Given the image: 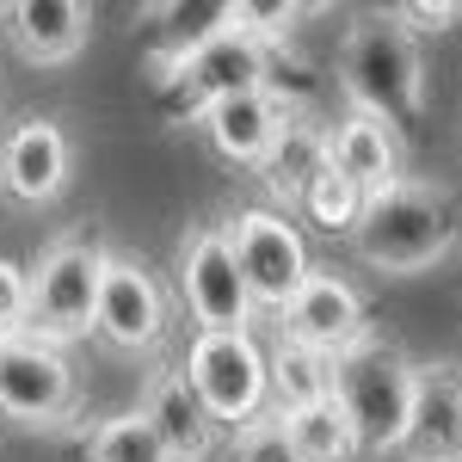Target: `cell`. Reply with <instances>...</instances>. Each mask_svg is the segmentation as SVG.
<instances>
[{
    "label": "cell",
    "instance_id": "cell-5",
    "mask_svg": "<svg viewBox=\"0 0 462 462\" xmlns=\"http://www.w3.org/2000/svg\"><path fill=\"white\" fill-rule=\"evenodd\" d=\"M185 376L216 413V426H253L272 413V352L253 333H198L185 352Z\"/></svg>",
    "mask_w": 462,
    "mask_h": 462
},
{
    "label": "cell",
    "instance_id": "cell-23",
    "mask_svg": "<svg viewBox=\"0 0 462 462\" xmlns=\"http://www.w3.org/2000/svg\"><path fill=\"white\" fill-rule=\"evenodd\" d=\"M235 462H302V450L290 444L284 413H265V420L235 431Z\"/></svg>",
    "mask_w": 462,
    "mask_h": 462
},
{
    "label": "cell",
    "instance_id": "cell-15",
    "mask_svg": "<svg viewBox=\"0 0 462 462\" xmlns=\"http://www.w3.org/2000/svg\"><path fill=\"white\" fill-rule=\"evenodd\" d=\"M143 413L154 420V431H161V444L173 450V462H210L216 444H222V426H216V413L204 407V394L191 389L185 370H161V376L148 383Z\"/></svg>",
    "mask_w": 462,
    "mask_h": 462
},
{
    "label": "cell",
    "instance_id": "cell-13",
    "mask_svg": "<svg viewBox=\"0 0 462 462\" xmlns=\"http://www.w3.org/2000/svg\"><path fill=\"white\" fill-rule=\"evenodd\" d=\"M69 136H62V124H50V117H25V124H13L6 130V143H0V191L13 198V204H50L62 185H69Z\"/></svg>",
    "mask_w": 462,
    "mask_h": 462
},
{
    "label": "cell",
    "instance_id": "cell-8",
    "mask_svg": "<svg viewBox=\"0 0 462 462\" xmlns=\"http://www.w3.org/2000/svg\"><path fill=\"white\" fill-rule=\"evenodd\" d=\"M173 74L191 87L198 106L235 99V93H272V43H259L253 32H241V25L222 13L216 32H204L198 43L179 50Z\"/></svg>",
    "mask_w": 462,
    "mask_h": 462
},
{
    "label": "cell",
    "instance_id": "cell-11",
    "mask_svg": "<svg viewBox=\"0 0 462 462\" xmlns=\"http://www.w3.org/2000/svg\"><path fill=\"white\" fill-rule=\"evenodd\" d=\"M284 339L290 346H309V352H327V357H346L352 346L370 339V327H364V296H357L339 272L315 265L309 284L296 290L290 309H284Z\"/></svg>",
    "mask_w": 462,
    "mask_h": 462
},
{
    "label": "cell",
    "instance_id": "cell-3",
    "mask_svg": "<svg viewBox=\"0 0 462 462\" xmlns=\"http://www.w3.org/2000/svg\"><path fill=\"white\" fill-rule=\"evenodd\" d=\"M339 87L352 111H370L383 124H413L426 111V62L413 50V32L394 25V13L352 25L339 50Z\"/></svg>",
    "mask_w": 462,
    "mask_h": 462
},
{
    "label": "cell",
    "instance_id": "cell-20",
    "mask_svg": "<svg viewBox=\"0 0 462 462\" xmlns=\"http://www.w3.org/2000/svg\"><path fill=\"white\" fill-rule=\"evenodd\" d=\"M284 426H290V444L302 450V462H346L357 450V431L346 420V407H339V394L284 413Z\"/></svg>",
    "mask_w": 462,
    "mask_h": 462
},
{
    "label": "cell",
    "instance_id": "cell-16",
    "mask_svg": "<svg viewBox=\"0 0 462 462\" xmlns=\"http://www.w3.org/2000/svg\"><path fill=\"white\" fill-rule=\"evenodd\" d=\"M327 167H339V173L364 185V191H383L401 179V136H394V124L383 117H370V111H346L333 130H327Z\"/></svg>",
    "mask_w": 462,
    "mask_h": 462
},
{
    "label": "cell",
    "instance_id": "cell-19",
    "mask_svg": "<svg viewBox=\"0 0 462 462\" xmlns=\"http://www.w3.org/2000/svg\"><path fill=\"white\" fill-rule=\"evenodd\" d=\"M327 394H333V357L278 339L272 346V407L278 413H296V407H315Z\"/></svg>",
    "mask_w": 462,
    "mask_h": 462
},
{
    "label": "cell",
    "instance_id": "cell-12",
    "mask_svg": "<svg viewBox=\"0 0 462 462\" xmlns=\"http://www.w3.org/2000/svg\"><path fill=\"white\" fill-rule=\"evenodd\" d=\"M296 111L278 99V93H235V99H216V106H198V130L204 143L235 161V167H265V154L278 148V136L290 130Z\"/></svg>",
    "mask_w": 462,
    "mask_h": 462
},
{
    "label": "cell",
    "instance_id": "cell-2",
    "mask_svg": "<svg viewBox=\"0 0 462 462\" xmlns=\"http://www.w3.org/2000/svg\"><path fill=\"white\" fill-rule=\"evenodd\" d=\"M420 370L426 364H413L389 339H364L346 357H333V394L357 431V450H370V457L407 450L413 407H420Z\"/></svg>",
    "mask_w": 462,
    "mask_h": 462
},
{
    "label": "cell",
    "instance_id": "cell-18",
    "mask_svg": "<svg viewBox=\"0 0 462 462\" xmlns=\"http://www.w3.org/2000/svg\"><path fill=\"white\" fill-rule=\"evenodd\" d=\"M320 167H327V130L290 117V130L278 136V148L265 154L259 173H265V185H272V198H284V210H296V204L309 198V185H315Z\"/></svg>",
    "mask_w": 462,
    "mask_h": 462
},
{
    "label": "cell",
    "instance_id": "cell-9",
    "mask_svg": "<svg viewBox=\"0 0 462 462\" xmlns=\"http://www.w3.org/2000/svg\"><path fill=\"white\" fill-rule=\"evenodd\" d=\"M74 407V364L32 333L0 339V420L13 426H56Z\"/></svg>",
    "mask_w": 462,
    "mask_h": 462
},
{
    "label": "cell",
    "instance_id": "cell-17",
    "mask_svg": "<svg viewBox=\"0 0 462 462\" xmlns=\"http://www.w3.org/2000/svg\"><path fill=\"white\" fill-rule=\"evenodd\" d=\"M413 462H462V376L457 364H426L420 370V407L407 431Z\"/></svg>",
    "mask_w": 462,
    "mask_h": 462
},
{
    "label": "cell",
    "instance_id": "cell-22",
    "mask_svg": "<svg viewBox=\"0 0 462 462\" xmlns=\"http://www.w3.org/2000/svg\"><path fill=\"white\" fill-rule=\"evenodd\" d=\"M364 185H352V179L339 173V167H320L315 185H309V198L296 204V210L309 216V222H320L327 235H352L357 228V216H364Z\"/></svg>",
    "mask_w": 462,
    "mask_h": 462
},
{
    "label": "cell",
    "instance_id": "cell-4",
    "mask_svg": "<svg viewBox=\"0 0 462 462\" xmlns=\"http://www.w3.org/2000/svg\"><path fill=\"white\" fill-rule=\"evenodd\" d=\"M99 284H106V247L93 241H56L32 265V339L74 346L99 333Z\"/></svg>",
    "mask_w": 462,
    "mask_h": 462
},
{
    "label": "cell",
    "instance_id": "cell-25",
    "mask_svg": "<svg viewBox=\"0 0 462 462\" xmlns=\"http://www.w3.org/2000/svg\"><path fill=\"white\" fill-rule=\"evenodd\" d=\"M228 19H235L241 32H253L259 43H278L302 13H296V6H253V0H241V6H228Z\"/></svg>",
    "mask_w": 462,
    "mask_h": 462
},
{
    "label": "cell",
    "instance_id": "cell-6",
    "mask_svg": "<svg viewBox=\"0 0 462 462\" xmlns=\"http://www.w3.org/2000/svg\"><path fill=\"white\" fill-rule=\"evenodd\" d=\"M222 235H228V247H235V265H241V278H247L253 302L272 309V315H284L290 296L309 284V272H315L296 216L272 210V204H247V210H235L222 222Z\"/></svg>",
    "mask_w": 462,
    "mask_h": 462
},
{
    "label": "cell",
    "instance_id": "cell-21",
    "mask_svg": "<svg viewBox=\"0 0 462 462\" xmlns=\"http://www.w3.org/2000/svg\"><path fill=\"white\" fill-rule=\"evenodd\" d=\"M87 462H173V450L161 444V431H154V420H148L143 407H130V413L93 426Z\"/></svg>",
    "mask_w": 462,
    "mask_h": 462
},
{
    "label": "cell",
    "instance_id": "cell-26",
    "mask_svg": "<svg viewBox=\"0 0 462 462\" xmlns=\"http://www.w3.org/2000/svg\"><path fill=\"white\" fill-rule=\"evenodd\" d=\"M462 19V0H401L394 6V25L407 32H450Z\"/></svg>",
    "mask_w": 462,
    "mask_h": 462
},
{
    "label": "cell",
    "instance_id": "cell-10",
    "mask_svg": "<svg viewBox=\"0 0 462 462\" xmlns=\"http://www.w3.org/2000/svg\"><path fill=\"white\" fill-rule=\"evenodd\" d=\"M167 333V296L161 278L143 259L106 253V284H99V339L111 352H154Z\"/></svg>",
    "mask_w": 462,
    "mask_h": 462
},
{
    "label": "cell",
    "instance_id": "cell-1",
    "mask_svg": "<svg viewBox=\"0 0 462 462\" xmlns=\"http://www.w3.org/2000/svg\"><path fill=\"white\" fill-rule=\"evenodd\" d=\"M352 253L383 278H420L457 247V198L438 179H394L364 198V216L346 235Z\"/></svg>",
    "mask_w": 462,
    "mask_h": 462
},
{
    "label": "cell",
    "instance_id": "cell-14",
    "mask_svg": "<svg viewBox=\"0 0 462 462\" xmlns=\"http://www.w3.org/2000/svg\"><path fill=\"white\" fill-rule=\"evenodd\" d=\"M0 19H6L13 50L25 62H37V69L74 62L87 50V37H93V6H80V0H13Z\"/></svg>",
    "mask_w": 462,
    "mask_h": 462
},
{
    "label": "cell",
    "instance_id": "cell-7",
    "mask_svg": "<svg viewBox=\"0 0 462 462\" xmlns=\"http://www.w3.org/2000/svg\"><path fill=\"white\" fill-rule=\"evenodd\" d=\"M179 290H185L198 333H253V320H259V302H253L247 278L235 265V247L216 222L179 241Z\"/></svg>",
    "mask_w": 462,
    "mask_h": 462
},
{
    "label": "cell",
    "instance_id": "cell-24",
    "mask_svg": "<svg viewBox=\"0 0 462 462\" xmlns=\"http://www.w3.org/2000/svg\"><path fill=\"white\" fill-rule=\"evenodd\" d=\"M32 333V272L19 259H0V339Z\"/></svg>",
    "mask_w": 462,
    "mask_h": 462
}]
</instances>
